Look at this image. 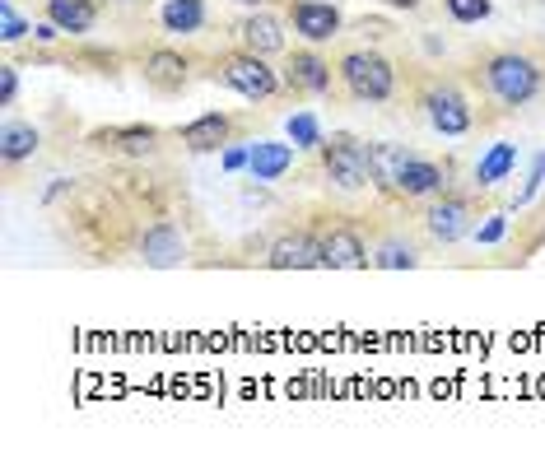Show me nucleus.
<instances>
[{"label":"nucleus","instance_id":"f257e3e1","mask_svg":"<svg viewBox=\"0 0 545 456\" xmlns=\"http://www.w3.org/2000/svg\"><path fill=\"white\" fill-rule=\"evenodd\" d=\"M480 75H485V89H490L504 108H522V103H532V98L541 94V66L522 52H494L490 61L480 66Z\"/></svg>","mask_w":545,"mask_h":456},{"label":"nucleus","instance_id":"f03ea898","mask_svg":"<svg viewBox=\"0 0 545 456\" xmlns=\"http://www.w3.org/2000/svg\"><path fill=\"white\" fill-rule=\"evenodd\" d=\"M336 75L345 80V89L359 98V103H387L396 94V70L387 56L378 52H345Z\"/></svg>","mask_w":545,"mask_h":456},{"label":"nucleus","instance_id":"7ed1b4c3","mask_svg":"<svg viewBox=\"0 0 545 456\" xmlns=\"http://www.w3.org/2000/svg\"><path fill=\"white\" fill-rule=\"evenodd\" d=\"M322 173L331 177V187L341 191H359L373 182V168H368V145L355 140V135H331L322 140Z\"/></svg>","mask_w":545,"mask_h":456},{"label":"nucleus","instance_id":"20e7f679","mask_svg":"<svg viewBox=\"0 0 545 456\" xmlns=\"http://www.w3.org/2000/svg\"><path fill=\"white\" fill-rule=\"evenodd\" d=\"M215 75L229 84V89H238L243 98H252V103H257V98H275L280 94V84H285L271 66H266V56H257V52L224 56V61L215 66Z\"/></svg>","mask_w":545,"mask_h":456},{"label":"nucleus","instance_id":"39448f33","mask_svg":"<svg viewBox=\"0 0 545 456\" xmlns=\"http://www.w3.org/2000/svg\"><path fill=\"white\" fill-rule=\"evenodd\" d=\"M424 117H429V126H434L438 135H448V140H457V135H466L476 126V112H471L466 94L452 89V84H434V89L424 94Z\"/></svg>","mask_w":545,"mask_h":456},{"label":"nucleus","instance_id":"423d86ee","mask_svg":"<svg viewBox=\"0 0 545 456\" xmlns=\"http://www.w3.org/2000/svg\"><path fill=\"white\" fill-rule=\"evenodd\" d=\"M289 24L299 33L303 42H331L341 33V5H331V0H289Z\"/></svg>","mask_w":545,"mask_h":456},{"label":"nucleus","instance_id":"0eeeda50","mask_svg":"<svg viewBox=\"0 0 545 456\" xmlns=\"http://www.w3.org/2000/svg\"><path fill=\"white\" fill-rule=\"evenodd\" d=\"M424 233L434 242H462L471 233V201H462V196H434V205L424 210Z\"/></svg>","mask_w":545,"mask_h":456},{"label":"nucleus","instance_id":"6e6552de","mask_svg":"<svg viewBox=\"0 0 545 456\" xmlns=\"http://www.w3.org/2000/svg\"><path fill=\"white\" fill-rule=\"evenodd\" d=\"M140 261L154 270H173L187 261V233L178 224H150L145 228V238H140Z\"/></svg>","mask_w":545,"mask_h":456},{"label":"nucleus","instance_id":"1a4fd4ad","mask_svg":"<svg viewBox=\"0 0 545 456\" xmlns=\"http://www.w3.org/2000/svg\"><path fill=\"white\" fill-rule=\"evenodd\" d=\"M271 270H322L327 256H322V238L313 233H285V238L271 242V256H266Z\"/></svg>","mask_w":545,"mask_h":456},{"label":"nucleus","instance_id":"9d476101","mask_svg":"<svg viewBox=\"0 0 545 456\" xmlns=\"http://www.w3.org/2000/svg\"><path fill=\"white\" fill-rule=\"evenodd\" d=\"M443 187H448V168H438L434 159H415L401 168V177H396V191L392 196H401V201H429V196H443Z\"/></svg>","mask_w":545,"mask_h":456},{"label":"nucleus","instance_id":"9b49d317","mask_svg":"<svg viewBox=\"0 0 545 456\" xmlns=\"http://www.w3.org/2000/svg\"><path fill=\"white\" fill-rule=\"evenodd\" d=\"M238 42H243V52L275 56V52H285V24L266 10H252L243 24H238Z\"/></svg>","mask_w":545,"mask_h":456},{"label":"nucleus","instance_id":"f8f14e48","mask_svg":"<svg viewBox=\"0 0 545 456\" xmlns=\"http://www.w3.org/2000/svg\"><path fill=\"white\" fill-rule=\"evenodd\" d=\"M285 84L299 94H327L331 89V61H322L317 52H294L285 66Z\"/></svg>","mask_w":545,"mask_h":456},{"label":"nucleus","instance_id":"ddd939ff","mask_svg":"<svg viewBox=\"0 0 545 456\" xmlns=\"http://www.w3.org/2000/svg\"><path fill=\"white\" fill-rule=\"evenodd\" d=\"M229 131H233V121L224 117V112H205V117L182 126V145H187L191 154H215V149L229 145Z\"/></svg>","mask_w":545,"mask_h":456},{"label":"nucleus","instance_id":"4468645a","mask_svg":"<svg viewBox=\"0 0 545 456\" xmlns=\"http://www.w3.org/2000/svg\"><path fill=\"white\" fill-rule=\"evenodd\" d=\"M294 145H280V140H252V163H247V173L252 182H280V177L294 168Z\"/></svg>","mask_w":545,"mask_h":456},{"label":"nucleus","instance_id":"2eb2a0df","mask_svg":"<svg viewBox=\"0 0 545 456\" xmlns=\"http://www.w3.org/2000/svg\"><path fill=\"white\" fill-rule=\"evenodd\" d=\"M322 256H327V270H359L373 261L355 228H331L327 238H322Z\"/></svg>","mask_w":545,"mask_h":456},{"label":"nucleus","instance_id":"dca6fc26","mask_svg":"<svg viewBox=\"0 0 545 456\" xmlns=\"http://www.w3.org/2000/svg\"><path fill=\"white\" fill-rule=\"evenodd\" d=\"M415 159V149L406 145H368V168H373V187L382 191V196H392L396 191V177H401V168Z\"/></svg>","mask_w":545,"mask_h":456},{"label":"nucleus","instance_id":"f3484780","mask_svg":"<svg viewBox=\"0 0 545 456\" xmlns=\"http://www.w3.org/2000/svg\"><path fill=\"white\" fill-rule=\"evenodd\" d=\"M98 149H117V154H131V159H140V154H154V145H159V131L154 126H112V131H94L89 135Z\"/></svg>","mask_w":545,"mask_h":456},{"label":"nucleus","instance_id":"a211bd4d","mask_svg":"<svg viewBox=\"0 0 545 456\" xmlns=\"http://www.w3.org/2000/svg\"><path fill=\"white\" fill-rule=\"evenodd\" d=\"M518 168V145H508V140H499V145H490L485 154L476 159V187L480 191H490V187H499V182H508V173Z\"/></svg>","mask_w":545,"mask_h":456},{"label":"nucleus","instance_id":"6ab92c4d","mask_svg":"<svg viewBox=\"0 0 545 456\" xmlns=\"http://www.w3.org/2000/svg\"><path fill=\"white\" fill-rule=\"evenodd\" d=\"M47 19H52L61 33L80 38V33H89V28L98 24V5L94 0H47Z\"/></svg>","mask_w":545,"mask_h":456},{"label":"nucleus","instance_id":"aec40b11","mask_svg":"<svg viewBox=\"0 0 545 456\" xmlns=\"http://www.w3.org/2000/svg\"><path fill=\"white\" fill-rule=\"evenodd\" d=\"M145 80L159 89V94H178L187 84V56L182 52H150L145 61Z\"/></svg>","mask_w":545,"mask_h":456},{"label":"nucleus","instance_id":"412c9836","mask_svg":"<svg viewBox=\"0 0 545 456\" xmlns=\"http://www.w3.org/2000/svg\"><path fill=\"white\" fill-rule=\"evenodd\" d=\"M38 145H42L38 126H28V121H5V131H0V159H5V163L33 159Z\"/></svg>","mask_w":545,"mask_h":456},{"label":"nucleus","instance_id":"4be33fe9","mask_svg":"<svg viewBox=\"0 0 545 456\" xmlns=\"http://www.w3.org/2000/svg\"><path fill=\"white\" fill-rule=\"evenodd\" d=\"M168 33H201L205 28V0H168L159 10Z\"/></svg>","mask_w":545,"mask_h":456},{"label":"nucleus","instance_id":"5701e85b","mask_svg":"<svg viewBox=\"0 0 545 456\" xmlns=\"http://www.w3.org/2000/svg\"><path fill=\"white\" fill-rule=\"evenodd\" d=\"M285 131H289V145L294 149H322V121L313 117V112H294V117L285 121Z\"/></svg>","mask_w":545,"mask_h":456},{"label":"nucleus","instance_id":"b1692460","mask_svg":"<svg viewBox=\"0 0 545 456\" xmlns=\"http://www.w3.org/2000/svg\"><path fill=\"white\" fill-rule=\"evenodd\" d=\"M373 266L378 270H415L420 266V252H415L410 242H382L378 252H373Z\"/></svg>","mask_w":545,"mask_h":456},{"label":"nucleus","instance_id":"393cba45","mask_svg":"<svg viewBox=\"0 0 545 456\" xmlns=\"http://www.w3.org/2000/svg\"><path fill=\"white\" fill-rule=\"evenodd\" d=\"M28 33H33V24H28L24 14L14 10V0H0V38L19 42V38H28Z\"/></svg>","mask_w":545,"mask_h":456},{"label":"nucleus","instance_id":"a878e982","mask_svg":"<svg viewBox=\"0 0 545 456\" xmlns=\"http://www.w3.org/2000/svg\"><path fill=\"white\" fill-rule=\"evenodd\" d=\"M448 5V14L457 19V24H480V19H490V0H443Z\"/></svg>","mask_w":545,"mask_h":456},{"label":"nucleus","instance_id":"bb28decb","mask_svg":"<svg viewBox=\"0 0 545 456\" xmlns=\"http://www.w3.org/2000/svg\"><path fill=\"white\" fill-rule=\"evenodd\" d=\"M471 233H476L480 247H494V242L508 238V215H485V224H476Z\"/></svg>","mask_w":545,"mask_h":456},{"label":"nucleus","instance_id":"cd10ccee","mask_svg":"<svg viewBox=\"0 0 545 456\" xmlns=\"http://www.w3.org/2000/svg\"><path fill=\"white\" fill-rule=\"evenodd\" d=\"M541 187H545V149L536 154L532 173H527V187L518 191V201H513V205H532V201H536V191H541Z\"/></svg>","mask_w":545,"mask_h":456},{"label":"nucleus","instance_id":"c85d7f7f","mask_svg":"<svg viewBox=\"0 0 545 456\" xmlns=\"http://www.w3.org/2000/svg\"><path fill=\"white\" fill-rule=\"evenodd\" d=\"M219 163H224V173H238V168H247V163H252V145H224Z\"/></svg>","mask_w":545,"mask_h":456},{"label":"nucleus","instance_id":"c756f323","mask_svg":"<svg viewBox=\"0 0 545 456\" xmlns=\"http://www.w3.org/2000/svg\"><path fill=\"white\" fill-rule=\"evenodd\" d=\"M14 94H19V70L5 66V70H0V98H5V103H14Z\"/></svg>","mask_w":545,"mask_h":456},{"label":"nucleus","instance_id":"7c9ffc66","mask_svg":"<svg viewBox=\"0 0 545 456\" xmlns=\"http://www.w3.org/2000/svg\"><path fill=\"white\" fill-rule=\"evenodd\" d=\"M33 38H38V42H56V38H61V28L47 19V24H33Z\"/></svg>","mask_w":545,"mask_h":456},{"label":"nucleus","instance_id":"2f4dec72","mask_svg":"<svg viewBox=\"0 0 545 456\" xmlns=\"http://www.w3.org/2000/svg\"><path fill=\"white\" fill-rule=\"evenodd\" d=\"M392 10H420V0H387Z\"/></svg>","mask_w":545,"mask_h":456},{"label":"nucleus","instance_id":"473e14b6","mask_svg":"<svg viewBox=\"0 0 545 456\" xmlns=\"http://www.w3.org/2000/svg\"><path fill=\"white\" fill-rule=\"evenodd\" d=\"M233 5H252V10H261V5H266V0H233Z\"/></svg>","mask_w":545,"mask_h":456}]
</instances>
